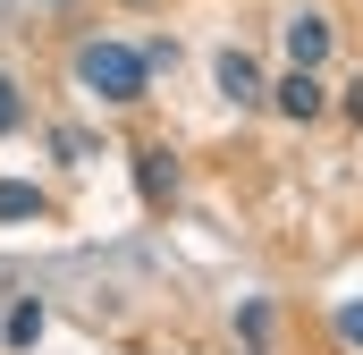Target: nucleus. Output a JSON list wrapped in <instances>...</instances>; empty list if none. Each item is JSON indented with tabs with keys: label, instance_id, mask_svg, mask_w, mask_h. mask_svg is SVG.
<instances>
[{
	"label": "nucleus",
	"instance_id": "5",
	"mask_svg": "<svg viewBox=\"0 0 363 355\" xmlns=\"http://www.w3.org/2000/svg\"><path fill=\"white\" fill-rule=\"evenodd\" d=\"M135 161H144V195H152V203H169V195H178V153H169V144H144V153H135Z\"/></svg>",
	"mask_w": 363,
	"mask_h": 355
},
{
	"label": "nucleus",
	"instance_id": "8",
	"mask_svg": "<svg viewBox=\"0 0 363 355\" xmlns=\"http://www.w3.org/2000/svg\"><path fill=\"white\" fill-rule=\"evenodd\" d=\"M237 330H245V347H262V339H271V305H245V313H237Z\"/></svg>",
	"mask_w": 363,
	"mask_h": 355
},
{
	"label": "nucleus",
	"instance_id": "1",
	"mask_svg": "<svg viewBox=\"0 0 363 355\" xmlns=\"http://www.w3.org/2000/svg\"><path fill=\"white\" fill-rule=\"evenodd\" d=\"M77 85L93 93V102H144V85H152V68H144V51H127V43H77Z\"/></svg>",
	"mask_w": 363,
	"mask_h": 355
},
{
	"label": "nucleus",
	"instance_id": "9",
	"mask_svg": "<svg viewBox=\"0 0 363 355\" xmlns=\"http://www.w3.org/2000/svg\"><path fill=\"white\" fill-rule=\"evenodd\" d=\"M338 339H347V347H363V296H347V305H338Z\"/></svg>",
	"mask_w": 363,
	"mask_h": 355
},
{
	"label": "nucleus",
	"instance_id": "7",
	"mask_svg": "<svg viewBox=\"0 0 363 355\" xmlns=\"http://www.w3.org/2000/svg\"><path fill=\"white\" fill-rule=\"evenodd\" d=\"M0 339H9V347H34V339H43V305L26 296V305L9 313V330H0Z\"/></svg>",
	"mask_w": 363,
	"mask_h": 355
},
{
	"label": "nucleus",
	"instance_id": "4",
	"mask_svg": "<svg viewBox=\"0 0 363 355\" xmlns=\"http://www.w3.org/2000/svg\"><path fill=\"white\" fill-rule=\"evenodd\" d=\"M220 93L245 110V102H262V68L245 60V51H220Z\"/></svg>",
	"mask_w": 363,
	"mask_h": 355
},
{
	"label": "nucleus",
	"instance_id": "2",
	"mask_svg": "<svg viewBox=\"0 0 363 355\" xmlns=\"http://www.w3.org/2000/svg\"><path fill=\"white\" fill-rule=\"evenodd\" d=\"M279 43H287L296 68H321V60H330V17H321V9H296V17L279 26Z\"/></svg>",
	"mask_w": 363,
	"mask_h": 355
},
{
	"label": "nucleus",
	"instance_id": "6",
	"mask_svg": "<svg viewBox=\"0 0 363 355\" xmlns=\"http://www.w3.org/2000/svg\"><path fill=\"white\" fill-rule=\"evenodd\" d=\"M0 220H43V186H26V178H0Z\"/></svg>",
	"mask_w": 363,
	"mask_h": 355
},
{
	"label": "nucleus",
	"instance_id": "3",
	"mask_svg": "<svg viewBox=\"0 0 363 355\" xmlns=\"http://www.w3.org/2000/svg\"><path fill=\"white\" fill-rule=\"evenodd\" d=\"M271 102L287 110V119H321V102H330V93H321V68H287V77L271 85Z\"/></svg>",
	"mask_w": 363,
	"mask_h": 355
},
{
	"label": "nucleus",
	"instance_id": "10",
	"mask_svg": "<svg viewBox=\"0 0 363 355\" xmlns=\"http://www.w3.org/2000/svg\"><path fill=\"white\" fill-rule=\"evenodd\" d=\"M17 119H26V102H17V85H9V77H0V136H9Z\"/></svg>",
	"mask_w": 363,
	"mask_h": 355
}]
</instances>
